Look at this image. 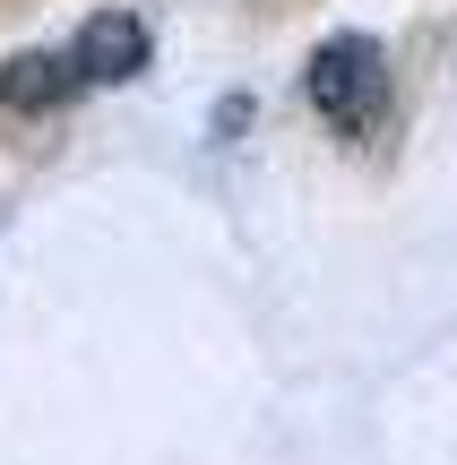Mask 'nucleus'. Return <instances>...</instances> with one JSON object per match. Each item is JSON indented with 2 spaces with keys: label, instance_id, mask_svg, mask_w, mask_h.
<instances>
[{
  "label": "nucleus",
  "instance_id": "f257e3e1",
  "mask_svg": "<svg viewBox=\"0 0 457 465\" xmlns=\"http://www.w3.org/2000/svg\"><path fill=\"white\" fill-rule=\"evenodd\" d=\"M303 86H311V104H320L345 138H372L380 104H389V61H380L372 35H328V44L311 52Z\"/></svg>",
  "mask_w": 457,
  "mask_h": 465
},
{
  "label": "nucleus",
  "instance_id": "7ed1b4c3",
  "mask_svg": "<svg viewBox=\"0 0 457 465\" xmlns=\"http://www.w3.org/2000/svg\"><path fill=\"white\" fill-rule=\"evenodd\" d=\"M78 95V69H69V52H17L9 69H0V104L9 113H52V104Z\"/></svg>",
  "mask_w": 457,
  "mask_h": 465
},
{
  "label": "nucleus",
  "instance_id": "f03ea898",
  "mask_svg": "<svg viewBox=\"0 0 457 465\" xmlns=\"http://www.w3.org/2000/svg\"><path fill=\"white\" fill-rule=\"evenodd\" d=\"M61 52H69V69H78V86H121V78L147 69V17L104 9V17H86Z\"/></svg>",
  "mask_w": 457,
  "mask_h": 465
}]
</instances>
